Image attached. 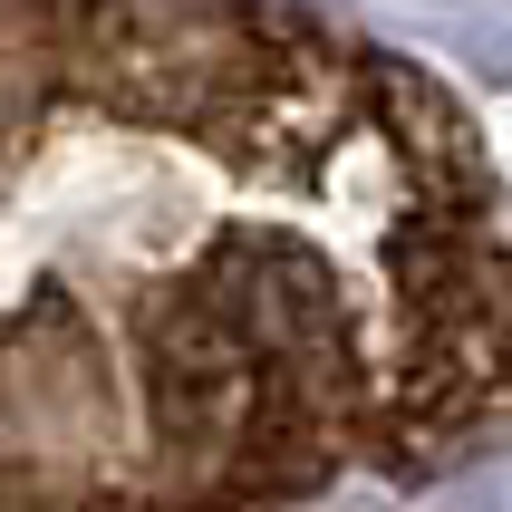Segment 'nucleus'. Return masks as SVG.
Instances as JSON below:
<instances>
[{
  "mask_svg": "<svg viewBox=\"0 0 512 512\" xmlns=\"http://www.w3.org/2000/svg\"><path fill=\"white\" fill-rule=\"evenodd\" d=\"M503 358L416 68L300 0H0V512H300Z\"/></svg>",
  "mask_w": 512,
  "mask_h": 512,
  "instance_id": "f257e3e1",
  "label": "nucleus"
}]
</instances>
